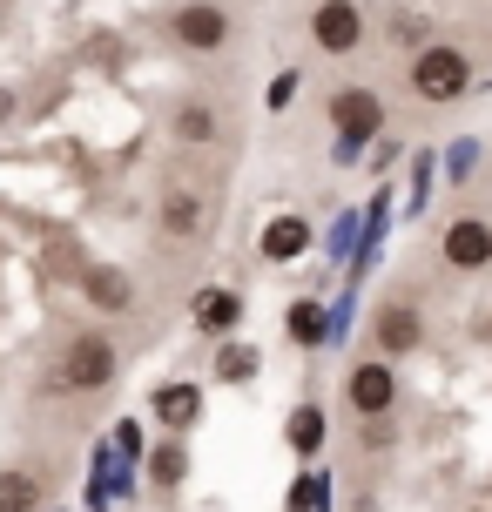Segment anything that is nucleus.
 <instances>
[{
	"label": "nucleus",
	"mask_w": 492,
	"mask_h": 512,
	"mask_svg": "<svg viewBox=\"0 0 492 512\" xmlns=\"http://www.w3.org/2000/svg\"><path fill=\"white\" fill-rule=\"evenodd\" d=\"M304 34H311L317 54H337V61H344V54H358L364 41H371V21H364L358 0H317Z\"/></svg>",
	"instance_id": "obj_7"
},
{
	"label": "nucleus",
	"mask_w": 492,
	"mask_h": 512,
	"mask_svg": "<svg viewBox=\"0 0 492 512\" xmlns=\"http://www.w3.org/2000/svg\"><path fill=\"white\" fill-rule=\"evenodd\" d=\"M156 230L169 236V243H189V236L209 230V196L203 189H189V182H169L156 203Z\"/></svg>",
	"instance_id": "obj_9"
},
{
	"label": "nucleus",
	"mask_w": 492,
	"mask_h": 512,
	"mask_svg": "<svg viewBox=\"0 0 492 512\" xmlns=\"http://www.w3.org/2000/svg\"><path fill=\"white\" fill-rule=\"evenodd\" d=\"M189 324L203 337H236V324H243V290H230V283L196 290V297H189Z\"/></svg>",
	"instance_id": "obj_10"
},
{
	"label": "nucleus",
	"mask_w": 492,
	"mask_h": 512,
	"mask_svg": "<svg viewBox=\"0 0 492 512\" xmlns=\"http://www.w3.org/2000/svg\"><path fill=\"white\" fill-rule=\"evenodd\" d=\"M331 135H337V162H351V155H364V142H378L385 135V95L378 88H364V81H351V88H337L331 95Z\"/></svg>",
	"instance_id": "obj_3"
},
{
	"label": "nucleus",
	"mask_w": 492,
	"mask_h": 512,
	"mask_svg": "<svg viewBox=\"0 0 492 512\" xmlns=\"http://www.w3.org/2000/svg\"><path fill=\"white\" fill-rule=\"evenodd\" d=\"M405 95H412V102H425V108L466 102V95H472V54H466V41H452V34H432L425 48H412Z\"/></svg>",
	"instance_id": "obj_1"
},
{
	"label": "nucleus",
	"mask_w": 492,
	"mask_h": 512,
	"mask_svg": "<svg viewBox=\"0 0 492 512\" xmlns=\"http://www.w3.org/2000/svg\"><path fill=\"white\" fill-rule=\"evenodd\" d=\"M324 432H331V425H324V405H297L290 425H284V438H290L297 459H317V452H324Z\"/></svg>",
	"instance_id": "obj_16"
},
{
	"label": "nucleus",
	"mask_w": 492,
	"mask_h": 512,
	"mask_svg": "<svg viewBox=\"0 0 492 512\" xmlns=\"http://www.w3.org/2000/svg\"><path fill=\"white\" fill-rule=\"evenodd\" d=\"M115 371H122V351H115V337L108 331H81L61 344V358H54L48 371V391H102V384H115Z\"/></svg>",
	"instance_id": "obj_2"
},
{
	"label": "nucleus",
	"mask_w": 492,
	"mask_h": 512,
	"mask_svg": "<svg viewBox=\"0 0 492 512\" xmlns=\"http://www.w3.org/2000/svg\"><path fill=\"white\" fill-rule=\"evenodd\" d=\"M230 34H236V21H230V7H216V0H182L169 14V41L182 54H223Z\"/></svg>",
	"instance_id": "obj_8"
},
{
	"label": "nucleus",
	"mask_w": 492,
	"mask_h": 512,
	"mask_svg": "<svg viewBox=\"0 0 492 512\" xmlns=\"http://www.w3.org/2000/svg\"><path fill=\"white\" fill-rule=\"evenodd\" d=\"M257 344H236V337H223V351H216V378L223 384H250L257 378Z\"/></svg>",
	"instance_id": "obj_18"
},
{
	"label": "nucleus",
	"mask_w": 492,
	"mask_h": 512,
	"mask_svg": "<svg viewBox=\"0 0 492 512\" xmlns=\"http://www.w3.org/2000/svg\"><path fill=\"white\" fill-rule=\"evenodd\" d=\"M7 115H14V95H7V88H0V122H7Z\"/></svg>",
	"instance_id": "obj_22"
},
{
	"label": "nucleus",
	"mask_w": 492,
	"mask_h": 512,
	"mask_svg": "<svg viewBox=\"0 0 492 512\" xmlns=\"http://www.w3.org/2000/svg\"><path fill=\"white\" fill-rule=\"evenodd\" d=\"M284 337L311 351L317 337H324V304H317V297H297V304H290V317H284Z\"/></svg>",
	"instance_id": "obj_19"
},
{
	"label": "nucleus",
	"mask_w": 492,
	"mask_h": 512,
	"mask_svg": "<svg viewBox=\"0 0 492 512\" xmlns=\"http://www.w3.org/2000/svg\"><path fill=\"white\" fill-rule=\"evenodd\" d=\"M169 128H176V142H182V149H209V142L223 135V122H216V108H209L203 95H182L176 115H169Z\"/></svg>",
	"instance_id": "obj_13"
},
{
	"label": "nucleus",
	"mask_w": 492,
	"mask_h": 512,
	"mask_svg": "<svg viewBox=\"0 0 492 512\" xmlns=\"http://www.w3.org/2000/svg\"><path fill=\"white\" fill-rule=\"evenodd\" d=\"M344 411L351 418H391L398 411V364L364 351L351 371H344Z\"/></svg>",
	"instance_id": "obj_6"
},
{
	"label": "nucleus",
	"mask_w": 492,
	"mask_h": 512,
	"mask_svg": "<svg viewBox=\"0 0 492 512\" xmlns=\"http://www.w3.org/2000/svg\"><path fill=\"white\" fill-rule=\"evenodd\" d=\"M48 486H41V472H27V465H7L0 472V512H41Z\"/></svg>",
	"instance_id": "obj_15"
},
{
	"label": "nucleus",
	"mask_w": 492,
	"mask_h": 512,
	"mask_svg": "<svg viewBox=\"0 0 492 512\" xmlns=\"http://www.w3.org/2000/svg\"><path fill=\"white\" fill-rule=\"evenodd\" d=\"M358 425H364V445H371V452L398 445V425H391V418H358Z\"/></svg>",
	"instance_id": "obj_20"
},
{
	"label": "nucleus",
	"mask_w": 492,
	"mask_h": 512,
	"mask_svg": "<svg viewBox=\"0 0 492 512\" xmlns=\"http://www.w3.org/2000/svg\"><path fill=\"white\" fill-rule=\"evenodd\" d=\"M439 263L452 270V277H479V270H492V216H479V209L445 216L439 223Z\"/></svg>",
	"instance_id": "obj_5"
},
{
	"label": "nucleus",
	"mask_w": 492,
	"mask_h": 512,
	"mask_svg": "<svg viewBox=\"0 0 492 512\" xmlns=\"http://www.w3.org/2000/svg\"><path fill=\"white\" fill-rule=\"evenodd\" d=\"M81 297L102 310V317H129L135 283H129V270H115V263H88V270H81Z\"/></svg>",
	"instance_id": "obj_11"
},
{
	"label": "nucleus",
	"mask_w": 492,
	"mask_h": 512,
	"mask_svg": "<svg viewBox=\"0 0 492 512\" xmlns=\"http://www.w3.org/2000/svg\"><path fill=\"white\" fill-rule=\"evenodd\" d=\"M425 344V304H418L412 290H391V297H378V310H371V351L391 364H405Z\"/></svg>",
	"instance_id": "obj_4"
},
{
	"label": "nucleus",
	"mask_w": 492,
	"mask_h": 512,
	"mask_svg": "<svg viewBox=\"0 0 492 512\" xmlns=\"http://www.w3.org/2000/svg\"><path fill=\"white\" fill-rule=\"evenodd\" d=\"M149 479H156V492H176L182 479H189V452H182V438H162L156 452H149Z\"/></svg>",
	"instance_id": "obj_17"
},
{
	"label": "nucleus",
	"mask_w": 492,
	"mask_h": 512,
	"mask_svg": "<svg viewBox=\"0 0 492 512\" xmlns=\"http://www.w3.org/2000/svg\"><path fill=\"white\" fill-rule=\"evenodd\" d=\"M257 250H263V263H297V256L311 250V223H304V216H270L263 236H257Z\"/></svg>",
	"instance_id": "obj_12"
},
{
	"label": "nucleus",
	"mask_w": 492,
	"mask_h": 512,
	"mask_svg": "<svg viewBox=\"0 0 492 512\" xmlns=\"http://www.w3.org/2000/svg\"><path fill=\"white\" fill-rule=\"evenodd\" d=\"M297 102V75H277L270 81V108H290Z\"/></svg>",
	"instance_id": "obj_21"
},
{
	"label": "nucleus",
	"mask_w": 492,
	"mask_h": 512,
	"mask_svg": "<svg viewBox=\"0 0 492 512\" xmlns=\"http://www.w3.org/2000/svg\"><path fill=\"white\" fill-rule=\"evenodd\" d=\"M149 405H156V418L169 425V432H189V425L203 418V391H196V384H156Z\"/></svg>",
	"instance_id": "obj_14"
}]
</instances>
